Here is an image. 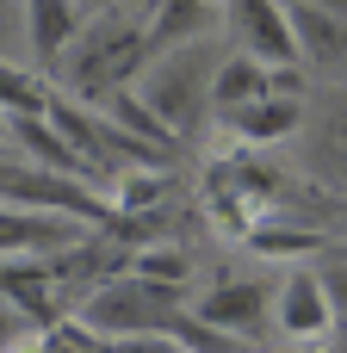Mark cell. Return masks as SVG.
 I'll return each mask as SVG.
<instances>
[{"instance_id":"cell-3","label":"cell","mask_w":347,"mask_h":353,"mask_svg":"<svg viewBox=\"0 0 347 353\" xmlns=\"http://www.w3.org/2000/svg\"><path fill=\"white\" fill-rule=\"evenodd\" d=\"M217 19H224V37L236 43V56H248L261 68H298L286 0H217Z\"/></svg>"},{"instance_id":"cell-5","label":"cell","mask_w":347,"mask_h":353,"mask_svg":"<svg viewBox=\"0 0 347 353\" xmlns=\"http://www.w3.org/2000/svg\"><path fill=\"white\" fill-rule=\"evenodd\" d=\"M286 25H292L298 62H310V68H347V19H341V12L286 0Z\"/></svg>"},{"instance_id":"cell-11","label":"cell","mask_w":347,"mask_h":353,"mask_svg":"<svg viewBox=\"0 0 347 353\" xmlns=\"http://www.w3.org/2000/svg\"><path fill=\"white\" fill-rule=\"evenodd\" d=\"M248 248L255 254H317L323 236L317 230H248Z\"/></svg>"},{"instance_id":"cell-9","label":"cell","mask_w":347,"mask_h":353,"mask_svg":"<svg viewBox=\"0 0 347 353\" xmlns=\"http://www.w3.org/2000/svg\"><path fill=\"white\" fill-rule=\"evenodd\" d=\"M43 99H50V87H43L37 74H25V68L0 62V112H12V118H31V112H43Z\"/></svg>"},{"instance_id":"cell-8","label":"cell","mask_w":347,"mask_h":353,"mask_svg":"<svg viewBox=\"0 0 347 353\" xmlns=\"http://www.w3.org/2000/svg\"><path fill=\"white\" fill-rule=\"evenodd\" d=\"M224 130L242 137V143H279L298 130V99H255V105H236L224 112Z\"/></svg>"},{"instance_id":"cell-13","label":"cell","mask_w":347,"mask_h":353,"mask_svg":"<svg viewBox=\"0 0 347 353\" xmlns=\"http://www.w3.org/2000/svg\"><path fill=\"white\" fill-rule=\"evenodd\" d=\"M279 353H341V347H279Z\"/></svg>"},{"instance_id":"cell-12","label":"cell","mask_w":347,"mask_h":353,"mask_svg":"<svg viewBox=\"0 0 347 353\" xmlns=\"http://www.w3.org/2000/svg\"><path fill=\"white\" fill-rule=\"evenodd\" d=\"M62 31H68V12H62L56 0H37V50H56Z\"/></svg>"},{"instance_id":"cell-2","label":"cell","mask_w":347,"mask_h":353,"mask_svg":"<svg viewBox=\"0 0 347 353\" xmlns=\"http://www.w3.org/2000/svg\"><path fill=\"white\" fill-rule=\"evenodd\" d=\"M267 323L286 335V347H329L335 335V310H329V292H323V273L317 267H292L273 279V304H267Z\"/></svg>"},{"instance_id":"cell-1","label":"cell","mask_w":347,"mask_h":353,"mask_svg":"<svg viewBox=\"0 0 347 353\" xmlns=\"http://www.w3.org/2000/svg\"><path fill=\"white\" fill-rule=\"evenodd\" d=\"M217 43L211 50H199V43H180L174 56H161V62H149L143 68V81H137V105L168 130V143H180V137H192L199 130V118L211 112V68H217Z\"/></svg>"},{"instance_id":"cell-6","label":"cell","mask_w":347,"mask_h":353,"mask_svg":"<svg viewBox=\"0 0 347 353\" xmlns=\"http://www.w3.org/2000/svg\"><path fill=\"white\" fill-rule=\"evenodd\" d=\"M273 87H279V74H273V68H261V62H248V56L224 50V56H217V68H211V112L224 118V112H236V105L273 99Z\"/></svg>"},{"instance_id":"cell-10","label":"cell","mask_w":347,"mask_h":353,"mask_svg":"<svg viewBox=\"0 0 347 353\" xmlns=\"http://www.w3.org/2000/svg\"><path fill=\"white\" fill-rule=\"evenodd\" d=\"M161 199V174L149 168H118V186H112V211H143Z\"/></svg>"},{"instance_id":"cell-7","label":"cell","mask_w":347,"mask_h":353,"mask_svg":"<svg viewBox=\"0 0 347 353\" xmlns=\"http://www.w3.org/2000/svg\"><path fill=\"white\" fill-rule=\"evenodd\" d=\"M12 137H19V149H25L19 161H31V168H43V174H62V180H81V174H87V161H81L37 112H31V118H12Z\"/></svg>"},{"instance_id":"cell-4","label":"cell","mask_w":347,"mask_h":353,"mask_svg":"<svg viewBox=\"0 0 347 353\" xmlns=\"http://www.w3.org/2000/svg\"><path fill=\"white\" fill-rule=\"evenodd\" d=\"M267 304H273V285H267V279H217V285H205V292L192 298V316H199L211 335L248 347V341L267 329Z\"/></svg>"}]
</instances>
